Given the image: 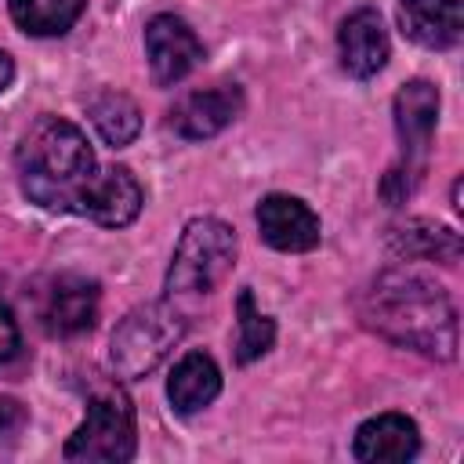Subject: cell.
I'll return each mask as SVG.
<instances>
[{"label":"cell","instance_id":"1","mask_svg":"<svg viewBox=\"0 0 464 464\" xmlns=\"http://www.w3.org/2000/svg\"><path fill=\"white\" fill-rule=\"evenodd\" d=\"M362 323L410 352L450 362L457 359V308L442 283L413 268H388L359 294Z\"/></svg>","mask_w":464,"mask_h":464},{"label":"cell","instance_id":"2","mask_svg":"<svg viewBox=\"0 0 464 464\" xmlns=\"http://www.w3.org/2000/svg\"><path fill=\"white\" fill-rule=\"evenodd\" d=\"M14 167L29 203L54 214H80V199L98 174V160L83 130L62 116H40L25 130Z\"/></svg>","mask_w":464,"mask_h":464},{"label":"cell","instance_id":"3","mask_svg":"<svg viewBox=\"0 0 464 464\" xmlns=\"http://www.w3.org/2000/svg\"><path fill=\"white\" fill-rule=\"evenodd\" d=\"M236 265V232L218 218H192L167 268V301L210 294Z\"/></svg>","mask_w":464,"mask_h":464},{"label":"cell","instance_id":"4","mask_svg":"<svg viewBox=\"0 0 464 464\" xmlns=\"http://www.w3.org/2000/svg\"><path fill=\"white\" fill-rule=\"evenodd\" d=\"M181 334H185V315L167 297L127 312L120 319V326L112 330V341H109L112 370L127 381L152 373L170 355V348L181 341Z\"/></svg>","mask_w":464,"mask_h":464},{"label":"cell","instance_id":"5","mask_svg":"<svg viewBox=\"0 0 464 464\" xmlns=\"http://www.w3.org/2000/svg\"><path fill=\"white\" fill-rule=\"evenodd\" d=\"M134 406L130 399L109 384V388H98L87 402V417L83 424L69 435L62 457L72 460V464H123L134 457Z\"/></svg>","mask_w":464,"mask_h":464},{"label":"cell","instance_id":"6","mask_svg":"<svg viewBox=\"0 0 464 464\" xmlns=\"http://www.w3.org/2000/svg\"><path fill=\"white\" fill-rule=\"evenodd\" d=\"M40 326L51 337H80L98 319V283L83 276H54L36 297Z\"/></svg>","mask_w":464,"mask_h":464},{"label":"cell","instance_id":"7","mask_svg":"<svg viewBox=\"0 0 464 464\" xmlns=\"http://www.w3.org/2000/svg\"><path fill=\"white\" fill-rule=\"evenodd\" d=\"M145 58L152 69V80L160 87H170L185 80L203 62V44L178 14H156L145 25Z\"/></svg>","mask_w":464,"mask_h":464},{"label":"cell","instance_id":"8","mask_svg":"<svg viewBox=\"0 0 464 464\" xmlns=\"http://www.w3.org/2000/svg\"><path fill=\"white\" fill-rule=\"evenodd\" d=\"M439 123V91L428 80H410L395 94V134L402 145V163L410 174L420 178V167L428 160L431 138Z\"/></svg>","mask_w":464,"mask_h":464},{"label":"cell","instance_id":"9","mask_svg":"<svg viewBox=\"0 0 464 464\" xmlns=\"http://www.w3.org/2000/svg\"><path fill=\"white\" fill-rule=\"evenodd\" d=\"M257 228L261 239L283 254H304L319 246V214L297 199V196H283L272 192L257 203Z\"/></svg>","mask_w":464,"mask_h":464},{"label":"cell","instance_id":"10","mask_svg":"<svg viewBox=\"0 0 464 464\" xmlns=\"http://www.w3.org/2000/svg\"><path fill=\"white\" fill-rule=\"evenodd\" d=\"M141 185L127 167H98L80 199V218H91L105 228H123L141 214Z\"/></svg>","mask_w":464,"mask_h":464},{"label":"cell","instance_id":"11","mask_svg":"<svg viewBox=\"0 0 464 464\" xmlns=\"http://www.w3.org/2000/svg\"><path fill=\"white\" fill-rule=\"evenodd\" d=\"M239 112H243V91L236 83H218V87L185 94L170 109V127L188 141H203L225 130Z\"/></svg>","mask_w":464,"mask_h":464},{"label":"cell","instance_id":"12","mask_svg":"<svg viewBox=\"0 0 464 464\" xmlns=\"http://www.w3.org/2000/svg\"><path fill=\"white\" fill-rule=\"evenodd\" d=\"M337 51H341V65L344 72L370 80L388 65L392 44H388V29L381 22V11L373 7H359L344 18L341 33H337Z\"/></svg>","mask_w":464,"mask_h":464},{"label":"cell","instance_id":"13","mask_svg":"<svg viewBox=\"0 0 464 464\" xmlns=\"http://www.w3.org/2000/svg\"><path fill=\"white\" fill-rule=\"evenodd\" d=\"M420 450V431L406 413H377L359 424L352 453L355 460L366 464H384V460H410Z\"/></svg>","mask_w":464,"mask_h":464},{"label":"cell","instance_id":"14","mask_svg":"<svg viewBox=\"0 0 464 464\" xmlns=\"http://www.w3.org/2000/svg\"><path fill=\"white\" fill-rule=\"evenodd\" d=\"M399 25L413 44L446 51L464 29L460 0H399Z\"/></svg>","mask_w":464,"mask_h":464},{"label":"cell","instance_id":"15","mask_svg":"<svg viewBox=\"0 0 464 464\" xmlns=\"http://www.w3.org/2000/svg\"><path fill=\"white\" fill-rule=\"evenodd\" d=\"M388 250L395 257H406V261H442V265H453L460 257V236L446 225H435L428 218H410V221H399L388 228L384 236Z\"/></svg>","mask_w":464,"mask_h":464},{"label":"cell","instance_id":"16","mask_svg":"<svg viewBox=\"0 0 464 464\" xmlns=\"http://www.w3.org/2000/svg\"><path fill=\"white\" fill-rule=\"evenodd\" d=\"M221 392V370L210 355L203 352H188L174 362L170 377H167V399L174 406V413L188 417L199 413L203 406H210Z\"/></svg>","mask_w":464,"mask_h":464},{"label":"cell","instance_id":"17","mask_svg":"<svg viewBox=\"0 0 464 464\" xmlns=\"http://www.w3.org/2000/svg\"><path fill=\"white\" fill-rule=\"evenodd\" d=\"M87 112H91V123L102 134V141L112 145V149L130 145L138 138V130H141V112H138V105L123 91H102V94H94L91 105H87Z\"/></svg>","mask_w":464,"mask_h":464},{"label":"cell","instance_id":"18","mask_svg":"<svg viewBox=\"0 0 464 464\" xmlns=\"http://www.w3.org/2000/svg\"><path fill=\"white\" fill-rule=\"evenodd\" d=\"M87 0H11V18L29 36H62L83 14Z\"/></svg>","mask_w":464,"mask_h":464},{"label":"cell","instance_id":"19","mask_svg":"<svg viewBox=\"0 0 464 464\" xmlns=\"http://www.w3.org/2000/svg\"><path fill=\"white\" fill-rule=\"evenodd\" d=\"M236 323H239V337H236V362H254V359H261L268 348H272V341H276V323L268 319V315H261L257 312V304H254V294L250 290H239V297H236Z\"/></svg>","mask_w":464,"mask_h":464},{"label":"cell","instance_id":"20","mask_svg":"<svg viewBox=\"0 0 464 464\" xmlns=\"http://www.w3.org/2000/svg\"><path fill=\"white\" fill-rule=\"evenodd\" d=\"M18 348H22V334H18V323H14L11 308L0 301V362L14 359V355H18Z\"/></svg>","mask_w":464,"mask_h":464},{"label":"cell","instance_id":"21","mask_svg":"<svg viewBox=\"0 0 464 464\" xmlns=\"http://www.w3.org/2000/svg\"><path fill=\"white\" fill-rule=\"evenodd\" d=\"M25 428V410L18 399H0V442Z\"/></svg>","mask_w":464,"mask_h":464},{"label":"cell","instance_id":"22","mask_svg":"<svg viewBox=\"0 0 464 464\" xmlns=\"http://www.w3.org/2000/svg\"><path fill=\"white\" fill-rule=\"evenodd\" d=\"M11 80H14V62H11V54L0 47V94L11 87Z\"/></svg>","mask_w":464,"mask_h":464}]
</instances>
